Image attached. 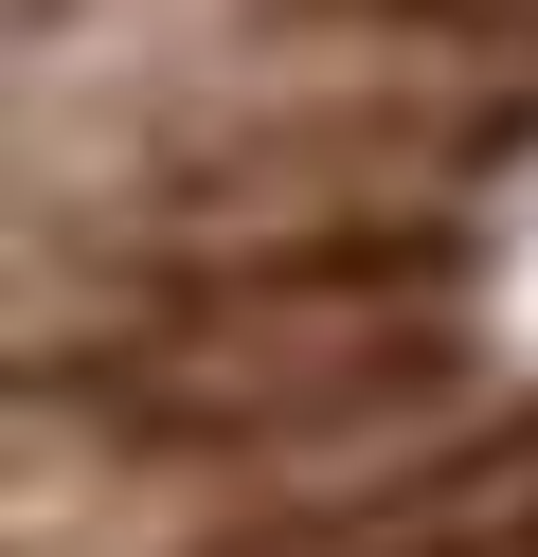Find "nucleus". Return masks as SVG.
I'll use <instances>...</instances> for the list:
<instances>
[{"instance_id":"1","label":"nucleus","mask_w":538,"mask_h":557,"mask_svg":"<svg viewBox=\"0 0 538 557\" xmlns=\"http://www.w3.org/2000/svg\"><path fill=\"white\" fill-rule=\"evenodd\" d=\"M126 449H341L449 396V234H305V252H162L72 360Z\"/></svg>"}]
</instances>
